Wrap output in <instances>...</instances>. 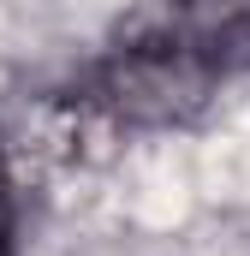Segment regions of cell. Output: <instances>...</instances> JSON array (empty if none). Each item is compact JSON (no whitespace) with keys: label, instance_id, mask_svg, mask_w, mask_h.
<instances>
[{"label":"cell","instance_id":"6da1fadb","mask_svg":"<svg viewBox=\"0 0 250 256\" xmlns=\"http://www.w3.org/2000/svg\"><path fill=\"white\" fill-rule=\"evenodd\" d=\"M220 90V72L179 48L161 24L120 42L90 78V108L114 126H185Z\"/></svg>","mask_w":250,"mask_h":256},{"label":"cell","instance_id":"7a4b0ae2","mask_svg":"<svg viewBox=\"0 0 250 256\" xmlns=\"http://www.w3.org/2000/svg\"><path fill=\"white\" fill-rule=\"evenodd\" d=\"M155 24L220 78L250 60V0H167Z\"/></svg>","mask_w":250,"mask_h":256},{"label":"cell","instance_id":"3957f363","mask_svg":"<svg viewBox=\"0 0 250 256\" xmlns=\"http://www.w3.org/2000/svg\"><path fill=\"white\" fill-rule=\"evenodd\" d=\"M0 256H18L12 250V185H6V173H0Z\"/></svg>","mask_w":250,"mask_h":256}]
</instances>
